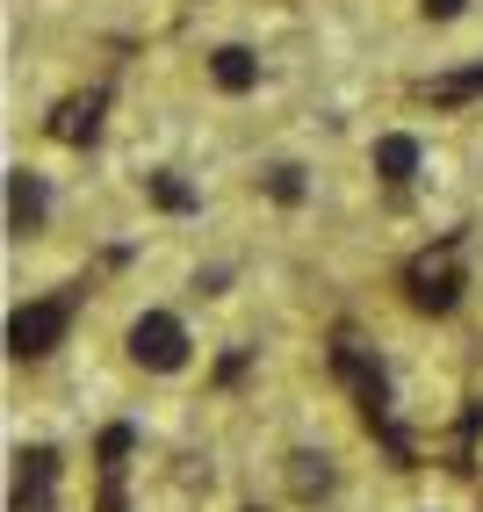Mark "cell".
I'll use <instances>...</instances> for the list:
<instances>
[{
	"mask_svg": "<svg viewBox=\"0 0 483 512\" xmlns=\"http://www.w3.org/2000/svg\"><path fill=\"white\" fill-rule=\"evenodd\" d=\"M404 289L419 311H455V296H462V238H447V246L419 253L404 267Z\"/></svg>",
	"mask_w": 483,
	"mask_h": 512,
	"instance_id": "obj_1",
	"label": "cell"
},
{
	"mask_svg": "<svg viewBox=\"0 0 483 512\" xmlns=\"http://www.w3.org/2000/svg\"><path fill=\"white\" fill-rule=\"evenodd\" d=\"M130 361L152 368V375L188 368V325H181L174 311H145V318L130 325Z\"/></svg>",
	"mask_w": 483,
	"mask_h": 512,
	"instance_id": "obj_2",
	"label": "cell"
},
{
	"mask_svg": "<svg viewBox=\"0 0 483 512\" xmlns=\"http://www.w3.org/2000/svg\"><path fill=\"white\" fill-rule=\"evenodd\" d=\"M332 368H339V375H347V383H354L361 412H368L375 426H390V383H383V368L368 361V347H361L354 332H339V339H332Z\"/></svg>",
	"mask_w": 483,
	"mask_h": 512,
	"instance_id": "obj_3",
	"label": "cell"
},
{
	"mask_svg": "<svg viewBox=\"0 0 483 512\" xmlns=\"http://www.w3.org/2000/svg\"><path fill=\"white\" fill-rule=\"evenodd\" d=\"M58 339H65V303L58 296L51 303H22V311L8 318V354L15 361H44Z\"/></svg>",
	"mask_w": 483,
	"mask_h": 512,
	"instance_id": "obj_4",
	"label": "cell"
},
{
	"mask_svg": "<svg viewBox=\"0 0 483 512\" xmlns=\"http://www.w3.org/2000/svg\"><path fill=\"white\" fill-rule=\"evenodd\" d=\"M44 210H51L44 174L15 166V174H8V231H15V238H37V231H44Z\"/></svg>",
	"mask_w": 483,
	"mask_h": 512,
	"instance_id": "obj_5",
	"label": "cell"
},
{
	"mask_svg": "<svg viewBox=\"0 0 483 512\" xmlns=\"http://www.w3.org/2000/svg\"><path fill=\"white\" fill-rule=\"evenodd\" d=\"M94 130H101V94H65L51 109V138L58 145H87Z\"/></svg>",
	"mask_w": 483,
	"mask_h": 512,
	"instance_id": "obj_6",
	"label": "cell"
},
{
	"mask_svg": "<svg viewBox=\"0 0 483 512\" xmlns=\"http://www.w3.org/2000/svg\"><path fill=\"white\" fill-rule=\"evenodd\" d=\"M210 80H217L224 94H253V87H260V58H253L246 44H217V51H210Z\"/></svg>",
	"mask_w": 483,
	"mask_h": 512,
	"instance_id": "obj_7",
	"label": "cell"
},
{
	"mask_svg": "<svg viewBox=\"0 0 483 512\" xmlns=\"http://www.w3.org/2000/svg\"><path fill=\"white\" fill-rule=\"evenodd\" d=\"M375 174H383L390 188H404L411 174H419V138H404V130L397 138H375Z\"/></svg>",
	"mask_w": 483,
	"mask_h": 512,
	"instance_id": "obj_8",
	"label": "cell"
},
{
	"mask_svg": "<svg viewBox=\"0 0 483 512\" xmlns=\"http://www.w3.org/2000/svg\"><path fill=\"white\" fill-rule=\"evenodd\" d=\"M289 491H296V498H325V491H332V462L310 455V448L289 455Z\"/></svg>",
	"mask_w": 483,
	"mask_h": 512,
	"instance_id": "obj_9",
	"label": "cell"
},
{
	"mask_svg": "<svg viewBox=\"0 0 483 512\" xmlns=\"http://www.w3.org/2000/svg\"><path fill=\"white\" fill-rule=\"evenodd\" d=\"M483 94V65H469V73H440L426 87V101H440V109H455V101H476Z\"/></svg>",
	"mask_w": 483,
	"mask_h": 512,
	"instance_id": "obj_10",
	"label": "cell"
},
{
	"mask_svg": "<svg viewBox=\"0 0 483 512\" xmlns=\"http://www.w3.org/2000/svg\"><path fill=\"white\" fill-rule=\"evenodd\" d=\"M152 202H159V210H174V217H188L195 210V188L181 174H152Z\"/></svg>",
	"mask_w": 483,
	"mask_h": 512,
	"instance_id": "obj_11",
	"label": "cell"
},
{
	"mask_svg": "<svg viewBox=\"0 0 483 512\" xmlns=\"http://www.w3.org/2000/svg\"><path fill=\"white\" fill-rule=\"evenodd\" d=\"M267 195H274V202H303V195H310L303 166H274V174H267Z\"/></svg>",
	"mask_w": 483,
	"mask_h": 512,
	"instance_id": "obj_12",
	"label": "cell"
},
{
	"mask_svg": "<svg viewBox=\"0 0 483 512\" xmlns=\"http://www.w3.org/2000/svg\"><path fill=\"white\" fill-rule=\"evenodd\" d=\"M8 512H58V498H51V484H29V476H15V505Z\"/></svg>",
	"mask_w": 483,
	"mask_h": 512,
	"instance_id": "obj_13",
	"label": "cell"
},
{
	"mask_svg": "<svg viewBox=\"0 0 483 512\" xmlns=\"http://www.w3.org/2000/svg\"><path fill=\"white\" fill-rule=\"evenodd\" d=\"M123 455H130V426H109L101 433V469H109V484L123 476Z\"/></svg>",
	"mask_w": 483,
	"mask_h": 512,
	"instance_id": "obj_14",
	"label": "cell"
},
{
	"mask_svg": "<svg viewBox=\"0 0 483 512\" xmlns=\"http://www.w3.org/2000/svg\"><path fill=\"white\" fill-rule=\"evenodd\" d=\"M419 8H426V15H433V22H455V15H462V8H469V0H419Z\"/></svg>",
	"mask_w": 483,
	"mask_h": 512,
	"instance_id": "obj_15",
	"label": "cell"
}]
</instances>
